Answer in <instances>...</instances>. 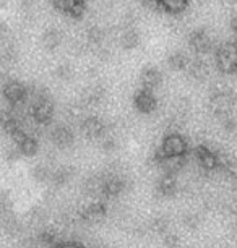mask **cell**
Wrapping results in <instances>:
<instances>
[{
  "instance_id": "obj_36",
  "label": "cell",
  "mask_w": 237,
  "mask_h": 248,
  "mask_svg": "<svg viewBox=\"0 0 237 248\" xmlns=\"http://www.w3.org/2000/svg\"><path fill=\"white\" fill-rule=\"evenodd\" d=\"M20 5H21V8H31L32 5H34V0H20Z\"/></svg>"
},
{
  "instance_id": "obj_24",
  "label": "cell",
  "mask_w": 237,
  "mask_h": 248,
  "mask_svg": "<svg viewBox=\"0 0 237 248\" xmlns=\"http://www.w3.org/2000/svg\"><path fill=\"white\" fill-rule=\"evenodd\" d=\"M50 174H52V172H50L46 166H43V164H41V166H36L34 169H32V177H34L36 182L50 180Z\"/></svg>"
},
{
  "instance_id": "obj_22",
  "label": "cell",
  "mask_w": 237,
  "mask_h": 248,
  "mask_svg": "<svg viewBox=\"0 0 237 248\" xmlns=\"http://www.w3.org/2000/svg\"><path fill=\"white\" fill-rule=\"evenodd\" d=\"M190 60L185 57V55L182 52H175L171 55L169 59H167V63H169V67L173 70H185L187 68Z\"/></svg>"
},
{
  "instance_id": "obj_12",
  "label": "cell",
  "mask_w": 237,
  "mask_h": 248,
  "mask_svg": "<svg viewBox=\"0 0 237 248\" xmlns=\"http://www.w3.org/2000/svg\"><path fill=\"white\" fill-rule=\"evenodd\" d=\"M104 130H106L104 124L99 119H96V117H88V119L83 120V124H81V132L90 138L101 137Z\"/></svg>"
},
{
  "instance_id": "obj_18",
  "label": "cell",
  "mask_w": 237,
  "mask_h": 248,
  "mask_svg": "<svg viewBox=\"0 0 237 248\" xmlns=\"http://www.w3.org/2000/svg\"><path fill=\"white\" fill-rule=\"evenodd\" d=\"M122 46L125 49H135L138 44H140V34L137 32V30H133V28H128V30L124 31L122 34Z\"/></svg>"
},
{
  "instance_id": "obj_31",
  "label": "cell",
  "mask_w": 237,
  "mask_h": 248,
  "mask_svg": "<svg viewBox=\"0 0 237 248\" xmlns=\"http://www.w3.org/2000/svg\"><path fill=\"white\" fill-rule=\"evenodd\" d=\"M101 148L104 149V151H112V149L115 148V140L112 135L106 133V130L103 132V135H101Z\"/></svg>"
},
{
  "instance_id": "obj_34",
  "label": "cell",
  "mask_w": 237,
  "mask_h": 248,
  "mask_svg": "<svg viewBox=\"0 0 237 248\" xmlns=\"http://www.w3.org/2000/svg\"><path fill=\"white\" fill-rule=\"evenodd\" d=\"M189 101L187 99H180L179 102H177V112L179 114H187V110H189Z\"/></svg>"
},
{
  "instance_id": "obj_39",
  "label": "cell",
  "mask_w": 237,
  "mask_h": 248,
  "mask_svg": "<svg viewBox=\"0 0 237 248\" xmlns=\"http://www.w3.org/2000/svg\"><path fill=\"white\" fill-rule=\"evenodd\" d=\"M85 2H86V0H85Z\"/></svg>"
},
{
  "instance_id": "obj_5",
  "label": "cell",
  "mask_w": 237,
  "mask_h": 248,
  "mask_svg": "<svg viewBox=\"0 0 237 248\" xmlns=\"http://www.w3.org/2000/svg\"><path fill=\"white\" fill-rule=\"evenodd\" d=\"M52 115H54V104L49 101L47 96L39 99L31 107V117L36 124H49Z\"/></svg>"
},
{
  "instance_id": "obj_4",
  "label": "cell",
  "mask_w": 237,
  "mask_h": 248,
  "mask_svg": "<svg viewBox=\"0 0 237 248\" xmlns=\"http://www.w3.org/2000/svg\"><path fill=\"white\" fill-rule=\"evenodd\" d=\"M211 109L218 119L231 115L232 109H234V96L229 94V93H224V91L218 93V94L213 96V99H211Z\"/></svg>"
},
{
  "instance_id": "obj_27",
  "label": "cell",
  "mask_w": 237,
  "mask_h": 248,
  "mask_svg": "<svg viewBox=\"0 0 237 248\" xmlns=\"http://www.w3.org/2000/svg\"><path fill=\"white\" fill-rule=\"evenodd\" d=\"M75 2L77 0H52V5H54L55 10L67 13L68 15V12L72 10V7L75 5Z\"/></svg>"
},
{
  "instance_id": "obj_30",
  "label": "cell",
  "mask_w": 237,
  "mask_h": 248,
  "mask_svg": "<svg viewBox=\"0 0 237 248\" xmlns=\"http://www.w3.org/2000/svg\"><path fill=\"white\" fill-rule=\"evenodd\" d=\"M28 217H30V222L32 224V226H39V224L44 222L46 214H44V211L41 208H34V209H31V211H30Z\"/></svg>"
},
{
  "instance_id": "obj_25",
  "label": "cell",
  "mask_w": 237,
  "mask_h": 248,
  "mask_svg": "<svg viewBox=\"0 0 237 248\" xmlns=\"http://www.w3.org/2000/svg\"><path fill=\"white\" fill-rule=\"evenodd\" d=\"M182 224L189 229V231H197V229L200 227V216L198 214H193V213L184 214Z\"/></svg>"
},
{
  "instance_id": "obj_8",
  "label": "cell",
  "mask_w": 237,
  "mask_h": 248,
  "mask_svg": "<svg viewBox=\"0 0 237 248\" xmlns=\"http://www.w3.org/2000/svg\"><path fill=\"white\" fill-rule=\"evenodd\" d=\"M189 44L197 54H206L213 49V39L205 30L193 31L189 37Z\"/></svg>"
},
{
  "instance_id": "obj_13",
  "label": "cell",
  "mask_w": 237,
  "mask_h": 248,
  "mask_svg": "<svg viewBox=\"0 0 237 248\" xmlns=\"http://www.w3.org/2000/svg\"><path fill=\"white\" fill-rule=\"evenodd\" d=\"M50 140L54 141L55 146L59 148H68L73 143V133L70 128L67 127H57L50 133Z\"/></svg>"
},
{
  "instance_id": "obj_23",
  "label": "cell",
  "mask_w": 237,
  "mask_h": 248,
  "mask_svg": "<svg viewBox=\"0 0 237 248\" xmlns=\"http://www.w3.org/2000/svg\"><path fill=\"white\" fill-rule=\"evenodd\" d=\"M104 96V90L101 86H91L88 88V91L85 93V99L88 104H95V102H99L101 99H103Z\"/></svg>"
},
{
  "instance_id": "obj_17",
  "label": "cell",
  "mask_w": 237,
  "mask_h": 248,
  "mask_svg": "<svg viewBox=\"0 0 237 248\" xmlns=\"http://www.w3.org/2000/svg\"><path fill=\"white\" fill-rule=\"evenodd\" d=\"M38 148H39L38 141L32 137H30V135H26L20 143H16V149L21 153V156H26V157L34 156V154L38 153Z\"/></svg>"
},
{
  "instance_id": "obj_1",
  "label": "cell",
  "mask_w": 237,
  "mask_h": 248,
  "mask_svg": "<svg viewBox=\"0 0 237 248\" xmlns=\"http://www.w3.org/2000/svg\"><path fill=\"white\" fill-rule=\"evenodd\" d=\"M216 67L221 73H236L237 72V44L224 43L215 52Z\"/></svg>"
},
{
  "instance_id": "obj_20",
  "label": "cell",
  "mask_w": 237,
  "mask_h": 248,
  "mask_svg": "<svg viewBox=\"0 0 237 248\" xmlns=\"http://www.w3.org/2000/svg\"><path fill=\"white\" fill-rule=\"evenodd\" d=\"M187 3L189 0H159V5H162V8L169 13H180L185 10Z\"/></svg>"
},
{
  "instance_id": "obj_32",
  "label": "cell",
  "mask_w": 237,
  "mask_h": 248,
  "mask_svg": "<svg viewBox=\"0 0 237 248\" xmlns=\"http://www.w3.org/2000/svg\"><path fill=\"white\" fill-rule=\"evenodd\" d=\"M55 75H57V78H60V79H70L72 67H70V65H67V63L59 65L57 70H55Z\"/></svg>"
},
{
  "instance_id": "obj_2",
  "label": "cell",
  "mask_w": 237,
  "mask_h": 248,
  "mask_svg": "<svg viewBox=\"0 0 237 248\" xmlns=\"http://www.w3.org/2000/svg\"><path fill=\"white\" fill-rule=\"evenodd\" d=\"M187 141L182 135L179 133H169L166 135L161 143L159 151L156 153V161L159 162L167 156H185L187 154Z\"/></svg>"
},
{
  "instance_id": "obj_33",
  "label": "cell",
  "mask_w": 237,
  "mask_h": 248,
  "mask_svg": "<svg viewBox=\"0 0 237 248\" xmlns=\"http://www.w3.org/2000/svg\"><path fill=\"white\" fill-rule=\"evenodd\" d=\"M179 243H180V240H179V237L175 235V233H171V232L164 233V245L167 248H177Z\"/></svg>"
},
{
  "instance_id": "obj_15",
  "label": "cell",
  "mask_w": 237,
  "mask_h": 248,
  "mask_svg": "<svg viewBox=\"0 0 237 248\" xmlns=\"http://www.w3.org/2000/svg\"><path fill=\"white\" fill-rule=\"evenodd\" d=\"M175 190H177V182L173 174H164L158 182V191L161 196H173Z\"/></svg>"
},
{
  "instance_id": "obj_9",
  "label": "cell",
  "mask_w": 237,
  "mask_h": 248,
  "mask_svg": "<svg viewBox=\"0 0 237 248\" xmlns=\"http://www.w3.org/2000/svg\"><path fill=\"white\" fill-rule=\"evenodd\" d=\"M80 217L85 222H90V224L101 222L106 217V208H104V204L99 203V201H95V203H91L90 206H86V208L83 209V211L80 213Z\"/></svg>"
},
{
  "instance_id": "obj_3",
  "label": "cell",
  "mask_w": 237,
  "mask_h": 248,
  "mask_svg": "<svg viewBox=\"0 0 237 248\" xmlns=\"http://www.w3.org/2000/svg\"><path fill=\"white\" fill-rule=\"evenodd\" d=\"M195 157H197L200 167H203L205 170H215L216 167H220L218 153L208 144H200L195 148Z\"/></svg>"
},
{
  "instance_id": "obj_7",
  "label": "cell",
  "mask_w": 237,
  "mask_h": 248,
  "mask_svg": "<svg viewBox=\"0 0 237 248\" xmlns=\"http://www.w3.org/2000/svg\"><path fill=\"white\" fill-rule=\"evenodd\" d=\"M133 102H135L137 110L142 112V114H151V112H155L156 106H158L155 93L151 90H145V88H142V90L135 94Z\"/></svg>"
},
{
  "instance_id": "obj_38",
  "label": "cell",
  "mask_w": 237,
  "mask_h": 248,
  "mask_svg": "<svg viewBox=\"0 0 237 248\" xmlns=\"http://www.w3.org/2000/svg\"><path fill=\"white\" fill-rule=\"evenodd\" d=\"M95 248H108V247H95Z\"/></svg>"
},
{
  "instance_id": "obj_28",
  "label": "cell",
  "mask_w": 237,
  "mask_h": 248,
  "mask_svg": "<svg viewBox=\"0 0 237 248\" xmlns=\"http://www.w3.org/2000/svg\"><path fill=\"white\" fill-rule=\"evenodd\" d=\"M104 39V31L101 28H91L88 30V41L91 44H101Z\"/></svg>"
},
{
  "instance_id": "obj_26",
  "label": "cell",
  "mask_w": 237,
  "mask_h": 248,
  "mask_svg": "<svg viewBox=\"0 0 237 248\" xmlns=\"http://www.w3.org/2000/svg\"><path fill=\"white\" fill-rule=\"evenodd\" d=\"M151 229L155 231L156 233H164L167 232V229H169V219L164 217V216H161V217H156L155 221H153V226Z\"/></svg>"
},
{
  "instance_id": "obj_14",
  "label": "cell",
  "mask_w": 237,
  "mask_h": 248,
  "mask_svg": "<svg viewBox=\"0 0 237 248\" xmlns=\"http://www.w3.org/2000/svg\"><path fill=\"white\" fill-rule=\"evenodd\" d=\"M124 186H125V184L120 177H117V175L106 177L104 185H103V193L106 196H109V198H114V196H119L122 193Z\"/></svg>"
},
{
  "instance_id": "obj_6",
  "label": "cell",
  "mask_w": 237,
  "mask_h": 248,
  "mask_svg": "<svg viewBox=\"0 0 237 248\" xmlns=\"http://www.w3.org/2000/svg\"><path fill=\"white\" fill-rule=\"evenodd\" d=\"M3 96L12 106L23 104L28 97V88L20 81H8L3 86Z\"/></svg>"
},
{
  "instance_id": "obj_11",
  "label": "cell",
  "mask_w": 237,
  "mask_h": 248,
  "mask_svg": "<svg viewBox=\"0 0 237 248\" xmlns=\"http://www.w3.org/2000/svg\"><path fill=\"white\" fill-rule=\"evenodd\" d=\"M162 81V75L158 68L155 67H148L143 70L142 73V86L145 88V90H155V88H158L161 85Z\"/></svg>"
},
{
  "instance_id": "obj_16",
  "label": "cell",
  "mask_w": 237,
  "mask_h": 248,
  "mask_svg": "<svg viewBox=\"0 0 237 248\" xmlns=\"http://www.w3.org/2000/svg\"><path fill=\"white\" fill-rule=\"evenodd\" d=\"M41 43H43V47L47 50H54L57 49L60 43H62V34L57 30H47L41 37Z\"/></svg>"
},
{
  "instance_id": "obj_29",
  "label": "cell",
  "mask_w": 237,
  "mask_h": 248,
  "mask_svg": "<svg viewBox=\"0 0 237 248\" xmlns=\"http://www.w3.org/2000/svg\"><path fill=\"white\" fill-rule=\"evenodd\" d=\"M86 12V2L85 0H77L75 5L72 7V10L68 12V16L72 18H81Z\"/></svg>"
},
{
  "instance_id": "obj_19",
  "label": "cell",
  "mask_w": 237,
  "mask_h": 248,
  "mask_svg": "<svg viewBox=\"0 0 237 248\" xmlns=\"http://www.w3.org/2000/svg\"><path fill=\"white\" fill-rule=\"evenodd\" d=\"M185 70H187V73L195 79H205L208 75V70L202 62H189Z\"/></svg>"
},
{
  "instance_id": "obj_37",
  "label": "cell",
  "mask_w": 237,
  "mask_h": 248,
  "mask_svg": "<svg viewBox=\"0 0 237 248\" xmlns=\"http://www.w3.org/2000/svg\"><path fill=\"white\" fill-rule=\"evenodd\" d=\"M231 30L237 36V15H234V16L231 18Z\"/></svg>"
},
{
  "instance_id": "obj_21",
  "label": "cell",
  "mask_w": 237,
  "mask_h": 248,
  "mask_svg": "<svg viewBox=\"0 0 237 248\" xmlns=\"http://www.w3.org/2000/svg\"><path fill=\"white\" fill-rule=\"evenodd\" d=\"M70 175H72V169H68V167H60V169L54 170L52 174H50V182H52L54 185H63L68 182Z\"/></svg>"
},
{
  "instance_id": "obj_10",
  "label": "cell",
  "mask_w": 237,
  "mask_h": 248,
  "mask_svg": "<svg viewBox=\"0 0 237 248\" xmlns=\"http://www.w3.org/2000/svg\"><path fill=\"white\" fill-rule=\"evenodd\" d=\"M185 166V156H167L159 161V167L164 174H179Z\"/></svg>"
},
{
  "instance_id": "obj_35",
  "label": "cell",
  "mask_w": 237,
  "mask_h": 248,
  "mask_svg": "<svg viewBox=\"0 0 237 248\" xmlns=\"http://www.w3.org/2000/svg\"><path fill=\"white\" fill-rule=\"evenodd\" d=\"M54 248H85L80 243H75V242H68V243H60V245H55Z\"/></svg>"
}]
</instances>
